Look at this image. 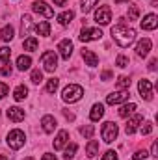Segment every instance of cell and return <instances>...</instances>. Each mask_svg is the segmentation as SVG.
<instances>
[{"label": "cell", "mask_w": 158, "mask_h": 160, "mask_svg": "<svg viewBox=\"0 0 158 160\" xmlns=\"http://www.w3.org/2000/svg\"><path fill=\"white\" fill-rule=\"evenodd\" d=\"M73 19H75V11H71V9H69V11H63V13L58 15V22H60L62 26H67Z\"/></svg>", "instance_id": "23"}, {"label": "cell", "mask_w": 158, "mask_h": 160, "mask_svg": "<svg viewBox=\"0 0 158 160\" xmlns=\"http://www.w3.org/2000/svg\"><path fill=\"white\" fill-rule=\"evenodd\" d=\"M22 45H24V50H37L39 41L36 39V38H26V39L22 41Z\"/></svg>", "instance_id": "28"}, {"label": "cell", "mask_w": 158, "mask_h": 160, "mask_svg": "<svg viewBox=\"0 0 158 160\" xmlns=\"http://www.w3.org/2000/svg\"><path fill=\"white\" fill-rule=\"evenodd\" d=\"M117 134H119V127L114 123V121H106L102 125V130H101V136L106 143H112L114 140H117Z\"/></svg>", "instance_id": "3"}, {"label": "cell", "mask_w": 158, "mask_h": 160, "mask_svg": "<svg viewBox=\"0 0 158 160\" xmlns=\"http://www.w3.org/2000/svg\"><path fill=\"white\" fill-rule=\"evenodd\" d=\"M41 127H43V130L45 132H54V128L58 127V123L54 119V116H43V119H41Z\"/></svg>", "instance_id": "17"}, {"label": "cell", "mask_w": 158, "mask_h": 160, "mask_svg": "<svg viewBox=\"0 0 158 160\" xmlns=\"http://www.w3.org/2000/svg\"><path fill=\"white\" fill-rule=\"evenodd\" d=\"M143 123V118L140 116V114H132V118L128 119V123H126V134H134L136 130H138V127Z\"/></svg>", "instance_id": "13"}, {"label": "cell", "mask_w": 158, "mask_h": 160, "mask_svg": "<svg viewBox=\"0 0 158 160\" xmlns=\"http://www.w3.org/2000/svg\"><path fill=\"white\" fill-rule=\"evenodd\" d=\"M41 160H58V158H56L54 155H50V153H45V155H43V158H41Z\"/></svg>", "instance_id": "45"}, {"label": "cell", "mask_w": 158, "mask_h": 160, "mask_svg": "<svg viewBox=\"0 0 158 160\" xmlns=\"http://www.w3.org/2000/svg\"><path fill=\"white\" fill-rule=\"evenodd\" d=\"M151 155H153V157H158V143L156 142H155L153 147H151Z\"/></svg>", "instance_id": "44"}, {"label": "cell", "mask_w": 158, "mask_h": 160, "mask_svg": "<svg viewBox=\"0 0 158 160\" xmlns=\"http://www.w3.org/2000/svg\"><path fill=\"white\" fill-rule=\"evenodd\" d=\"M58 50H60V56L63 60H69L71 54H73V41L71 39H62L58 45Z\"/></svg>", "instance_id": "11"}, {"label": "cell", "mask_w": 158, "mask_h": 160, "mask_svg": "<svg viewBox=\"0 0 158 160\" xmlns=\"http://www.w3.org/2000/svg\"><path fill=\"white\" fill-rule=\"evenodd\" d=\"M30 30H32V17H30V15H24V17H22V26H21L22 38H24V36H30Z\"/></svg>", "instance_id": "25"}, {"label": "cell", "mask_w": 158, "mask_h": 160, "mask_svg": "<svg viewBox=\"0 0 158 160\" xmlns=\"http://www.w3.org/2000/svg\"><path fill=\"white\" fill-rule=\"evenodd\" d=\"M0 160H7V157L6 155H0Z\"/></svg>", "instance_id": "50"}, {"label": "cell", "mask_w": 158, "mask_h": 160, "mask_svg": "<svg viewBox=\"0 0 158 160\" xmlns=\"http://www.w3.org/2000/svg\"><path fill=\"white\" fill-rule=\"evenodd\" d=\"M101 78H102V80H110V78H112V73H110V71H104V73L101 75Z\"/></svg>", "instance_id": "46"}, {"label": "cell", "mask_w": 158, "mask_h": 160, "mask_svg": "<svg viewBox=\"0 0 158 160\" xmlns=\"http://www.w3.org/2000/svg\"><path fill=\"white\" fill-rule=\"evenodd\" d=\"M151 47H153V43L149 38H145V39H141L138 45H136V54L140 56V58H145L149 52H151Z\"/></svg>", "instance_id": "12"}, {"label": "cell", "mask_w": 158, "mask_h": 160, "mask_svg": "<svg viewBox=\"0 0 158 160\" xmlns=\"http://www.w3.org/2000/svg\"><path fill=\"white\" fill-rule=\"evenodd\" d=\"M138 91H140V95H141V99H145V101H151L153 99V84L149 82V80H140V84H138Z\"/></svg>", "instance_id": "8"}, {"label": "cell", "mask_w": 158, "mask_h": 160, "mask_svg": "<svg viewBox=\"0 0 158 160\" xmlns=\"http://www.w3.org/2000/svg\"><path fill=\"white\" fill-rule=\"evenodd\" d=\"M156 63H158V60L156 58H153V60L149 62V71H156Z\"/></svg>", "instance_id": "43"}, {"label": "cell", "mask_w": 158, "mask_h": 160, "mask_svg": "<svg viewBox=\"0 0 158 160\" xmlns=\"http://www.w3.org/2000/svg\"><path fill=\"white\" fill-rule=\"evenodd\" d=\"M140 132H141V134H151V132H153V123H143V125L140 127Z\"/></svg>", "instance_id": "37"}, {"label": "cell", "mask_w": 158, "mask_h": 160, "mask_svg": "<svg viewBox=\"0 0 158 160\" xmlns=\"http://www.w3.org/2000/svg\"><path fill=\"white\" fill-rule=\"evenodd\" d=\"M117 88L119 89H128V88H130V78H128V77H119Z\"/></svg>", "instance_id": "35"}, {"label": "cell", "mask_w": 158, "mask_h": 160, "mask_svg": "<svg viewBox=\"0 0 158 160\" xmlns=\"http://www.w3.org/2000/svg\"><path fill=\"white\" fill-rule=\"evenodd\" d=\"M7 119L15 121V123L22 121V119H24V110H22V108H19V106H11V108L7 110Z\"/></svg>", "instance_id": "18"}, {"label": "cell", "mask_w": 158, "mask_h": 160, "mask_svg": "<svg viewBox=\"0 0 158 160\" xmlns=\"http://www.w3.org/2000/svg\"><path fill=\"white\" fill-rule=\"evenodd\" d=\"M93 132H95V127H93V125H86V127L80 128V134H82L84 138H91Z\"/></svg>", "instance_id": "34"}, {"label": "cell", "mask_w": 158, "mask_h": 160, "mask_svg": "<svg viewBox=\"0 0 158 160\" xmlns=\"http://www.w3.org/2000/svg\"><path fill=\"white\" fill-rule=\"evenodd\" d=\"M110 34H112L114 41L117 43L119 47H123V48L130 47V45L134 43V39H136V30H134V28H130V26L125 22V19H119L117 24H116V26H112Z\"/></svg>", "instance_id": "1"}, {"label": "cell", "mask_w": 158, "mask_h": 160, "mask_svg": "<svg viewBox=\"0 0 158 160\" xmlns=\"http://www.w3.org/2000/svg\"><path fill=\"white\" fill-rule=\"evenodd\" d=\"M36 32H37L39 36H50V24H48L47 21H39V22L36 24Z\"/></svg>", "instance_id": "27"}, {"label": "cell", "mask_w": 158, "mask_h": 160, "mask_svg": "<svg viewBox=\"0 0 158 160\" xmlns=\"http://www.w3.org/2000/svg\"><path fill=\"white\" fill-rule=\"evenodd\" d=\"M156 26H158V17L155 13H149V15L143 17V21H141V28L143 30H155Z\"/></svg>", "instance_id": "14"}, {"label": "cell", "mask_w": 158, "mask_h": 160, "mask_svg": "<svg viewBox=\"0 0 158 160\" xmlns=\"http://www.w3.org/2000/svg\"><path fill=\"white\" fill-rule=\"evenodd\" d=\"M138 17H140V8L128 6V21H138Z\"/></svg>", "instance_id": "32"}, {"label": "cell", "mask_w": 158, "mask_h": 160, "mask_svg": "<svg viewBox=\"0 0 158 160\" xmlns=\"http://www.w3.org/2000/svg\"><path fill=\"white\" fill-rule=\"evenodd\" d=\"M65 118H67V119H75V116H73L71 112H67V110H65Z\"/></svg>", "instance_id": "48"}, {"label": "cell", "mask_w": 158, "mask_h": 160, "mask_svg": "<svg viewBox=\"0 0 158 160\" xmlns=\"http://www.w3.org/2000/svg\"><path fill=\"white\" fill-rule=\"evenodd\" d=\"M67 142H69V132H67V130H60L58 136H56V140H54V149H56V151L63 149V147L67 145Z\"/></svg>", "instance_id": "15"}, {"label": "cell", "mask_w": 158, "mask_h": 160, "mask_svg": "<svg viewBox=\"0 0 158 160\" xmlns=\"http://www.w3.org/2000/svg\"><path fill=\"white\" fill-rule=\"evenodd\" d=\"M102 116H104V106H102L101 102L93 104V108H91V112H89V119L91 121H99Z\"/></svg>", "instance_id": "19"}, {"label": "cell", "mask_w": 158, "mask_h": 160, "mask_svg": "<svg viewBox=\"0 0 158 160\" xmlns=\"http://www.w3.org/2000/svg\"><path fill=\"white\" fill-rule=\"evenodd\" d=\"M136 104L134 102H128V104H123L121 108H119V118H130L134 112H136Z\"/></svg>", "instance_id": "20"}, {"label": "cell", "mask_w": 158, "mask_h": 160, "mask_svg": "<svg viewBox=\"0 0 158 160\" xmlns=\"http://www.w3.org/2000/svg\"><path fill=\"white\" fill-rule=\"evenodd\" d=\"M13 38H15V30H13V26H11V24L4 26V28H2V32H0V39L7 43V41H11Z\"/></svg>", "instance_id": "22"}, {"label": "cell", "mask_w": 158, "mask_h": 160, "mask_svg": "<svg viewBox=\"0 0 158 160\" xmlns=\"http://www.w3.org/2000/svg\"><path fill=\"white\" fill-rule=\"evenodd\" d=\"M28 97V88L26 86H17L15 91H13V99L15 101H24Z\"/></svg>", "instance_id": "26"}, {"label": "cell", "mask_w": 158, "mask_h": 160, "mask_svg": "<svg viewBox=\"0 0 158 160\" xmlns=\"http://www.w3.org/2000/svg\"><path fill=\"white\" fill-rule=\"evenodd\" d=\"M30 80H32L34 84H39L41 80H43V73H41L39 69H34V71H32V77H30Z\"/></svg>", "instance_id": "36"}, {"label": "cell", "mask_w": 158, "mask_h": 160, "mask_svg": "<svg viewBox=\"0 0 158 160\" xmlns=\"http://www.w3.org/2000/svg\"><path fill=\"white\" fill-rule=\"evenodd\" d=\"M82 95H84V89H82V86H78V84H69L62 91V99L65 102H77V101L82 99Z\"/></svg>", "instance_id": "2"}, {"label": "cell", "mask_w": 158, "mask_h": 160, "mask_svg": "<svg viewBox=\"0 0 158 160\" xmlns=\"http://www.w3.org/2000/svg\"><path fill=\"white\" fill-rule=\"evenodd\" d=\"M41 65L45 67V71L52 73V71L58 67V56H56V52H54V50L43 52V56H41Z\"/></svg>", "instance_id": "5"}, {"label": "cell", "mask_w": 158, "mask_h": 160, "mask_svg": "<svg viewBox=\"0 0 158 160\" xmlns=\"http://www.w3.org/2000/svg\"><path fill=\"white\" fill-rule=\"evenodd\" d=\"M7 93H9V88H7V86H6V84L2 82V84H0V99H4V97H6Z\"/></svg>", "instance_id": "41"}, {"label": "cell", "mask_w": 158, "mask_h": 160, "mask_svg": "<svg viewBox=\"0 0 158 160\" xmlns=\"http://www.w3.org/2000/svg\"><path fill=\"white\" fill-rule=\"evenodd\" d=\"M32 9H34L36 13L43 15V17H47V19H52V17H54L52 8H50V6H47V4H45V2H41V0H37V2H34V4H32Z\"/></svg>", "instance_id": "10"}, {"label": "cell", "mask_w": 158, "mask_h": 160, "mask_svg": "<svg viewBox=\"0 0 158 160\" xmlns=\"http://www.w3.org/2000/svg\"><path fill=\"white\" fill-rule=\"evenodd\" d=\"M26 160H34V158H32V157H28V158H26Z\"/></svg>", "instance_id": "51"}, {"label": "cell", "mask_w": 158, "mask_h": 160, "mask_svg": "<svg viewBox=\"0 0 158 160\" xmlns=\"http://www.w3.org/2000/svg\"><path fill=\"white\" fill-rule=\"evenodd\" d=\"M82 58L86 60V63H87L89 67H97V65H99L97 54H95L93 50H89V48H84V50H82Z\"/></svg>", "instance_id": "16"}, {"label": "cell", "mask_w": 158, "mask_h": 160, "mask_svg": "<svg viewBox=\"0 0 158 160\" xmlns=\"http://www.w3.org/2000/svg\"><path fill=\"white\" fill-rule=\"evenodd\" d=\"M116 4H123V2H128V0H114Z\"/></svg>", "instance_id": "49"}, {"label": "cell", "mask_w": 158, "mask_h": 160, "mask_svg": "<svg viewBox=\"0 0 158 160\" xmlns=\"http://www.w3.org/2000/svg\"><path fill=\"white\" fill-rule=\"evenodd\" d=\"M58 86H60V80L58 78H48L47 86H45V89H47V93H54V91L58 89Z\"/></svg>", "instance_id": "31"}, {"label": "cell", "mask_w": 158, "mask_h": 160, "mask_svg": "<svg viewBox=\"0 0 158 160\" xmlns=\"http://www.w3.org/2000/svg\"><path fill=\"white\" fill-rule=\"evenodd\" d=\"M102 160H117V153L116 151H106L102 155Z\"/></svg>", "instance_id": "40"}, {"label": "cell", "mask_w": 158, "mask_h": 160, "mask_svg": "<svg viewBox=\"0 0 158 160\" xmlns=\"http://www.w3.org/2000/svg\"><path fill=\"white\" fill-rule=\"evenodd\" d=\"M78 38H80V41H82V43H89V41L101 39V38H102V32H101L99 28H87V26H84Z\"/></svg>", "instance_id": "6"}, {"label": "cell", "mask_w": 158, "mask_h": 160, "mask_svg": "<svg viewBox=\"0 0 158 160\" xmlns=\"http://www.w3.org/2000/svg\"><path fill=\"white\" fill-rule=\"evenodd\" d=\"M9 56H11V50L7 47H2L0 48V63H7L9 62Z\"/></svg>", "instance_id": "33"}, {"label": "cell", "mask_w": 158, "mask_h": 160, "mask_svg": "<svg viewBox=\"0 0 158 160\" xmlns=\"http://www.w3.org/2000/svg\"><path fill=\"white\" fill-rule=\"evenodd\" d=\"M30 65H32V58L30 56H19L17 58V69L19 71H26V69H30Z\"/></svg>", "instance_id": "21"}, {"label": "cell", "mask_w": 158, "mask_h": 160, "mask_svg": "<svg viewBox=\"0 0 158 160\" xmlns=\"http://www.w3.org/2000/svg\"><path fill=\"white\" fill-rule=\"evenodd\" d=\"M99 0H82L80 2V8H82V13H89L95 6H97Z\"/></svg>", "instance_id": "29"}, {"label": "cell", "mask_w": 158, "mask_h": 160, "mask_svg": "<svg viewBox=\"0 0 158 160\" xmlns=\"http://www.w3.org/2000/svg\"><path fill=\"white\" fill-rule=\"evenodd\" d=\"M97 153H99V142H97V140H89L87 145H86V155H87L89 158H93Z\"/></svg>", "instance_id": "24"}, {"label": "cell", "mask_w": 158, "mask_h": 160, "mask_svg": "<svg viewBox=\"0 0 158 160\" xmlns=\"http://www.w3.org/2000/svg\"><path fill=\"white\" fill-rule=\"evenodd\" d=\"M132 157H134V158H136V160H145V158H147V157H149V153H147V151L143 149V151H136V153H134Z\"/></svg>", "instance_id": "39"}, {"label": "cell", "mask_w": 158, "mask_h": 160, "mask_svg": "<svg viewBox=\"0 0 158 160\" xmlns=\"http://www.w3.org/2000/svg\"><path fill=\"white\" fill-rule=\"evenodd\" d=\"M128 99V89H119V91H114L106 97V102L108 104H121Z\"/></svg>", "instance_id": "9"}, {"label": "cell", "mask_w": 158, "mask_h": 160, "mask_svg": "<svg viewBox=\"0 0 158 160\" xmlns=\"http://www.w3.org/2000/svg\"><path fill=\"white\" fill-rule=\"evenodd\" d=\"M95 21H97V24H102V26L110 24V21H112V9H110V6H101L95 11Z\"/></svg>", "instance_id": "7"}, {"label": "cell", "mask_w": 158, "mask_h": 160, "mask_svg": "<svg viewBox=\"0 0 158 160\" xmlns=\"http://www.w3.org/2000/svg\"><path fill=\"white\" fill-rule=\"evenodd\" d=\"M52 2H54V6H63L67 0H52Z\"/></svg>", "instance_id": "47"}, {"label": "cell", "mask_w": 158, "mask_h": 160, "mask_svg": "<svg viewBox=\"0 0 158 160\" xmlns=\"http://www.w3.org/2000/svg\"><path fill=\"white\" fill-rule=\"evenodd\" d=\"M0 73H2L4 77H7V75H11V65H9V63H6V65H4V67L0 69Z\"/></svg>", "instance_id": "42"}, {"label": "cell", "mask_w": 158, "mask_h": 160, "mask_svg": "<svg viewBox=\"0 0 158 160\" xmlns=\"http://www.w3.org/2000/svg\"><path fill=\"white\" fill-rule=\"evenodd\" d=\"M77 149H78V145H77V143H71V145H67V149H65V153H63V158H65V160H73V158H75V153H77Z\"/></svg>", "instance_id": "30"}, {"label": "cell", "mask_w": 158, "mask_h": 160, "mask_svg": "<svg viewBox=\"0 0 158 160\" xmlns=\"http://www.w3.org/2000/svg\"><path fill=\"white\" fill-rule=\"evenodd\" d=\"M116 65H117V67H126V65H128V58H126V56H117Z\"/></svg>", "instance_id": "38"}, {"label": "cell", "mask_w": 158, "mask_h": 160, "mask_svg": "<svg viewBox=\"0 0 158 160\" xmlns=\"http://www.w3.org/2000/svg\"><path fill=\"white\" fill-rule=\"evenodd\" d=\"M7 145L11 147V149H21L22 145H24V142H26V136H24V132L22 130H19V128H15V130H9V134H7Z\"/></svg>", "instance_id": "4"}]
</instances>
